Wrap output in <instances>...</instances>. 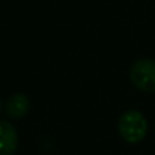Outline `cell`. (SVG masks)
I'll return each instance as SVG.
<instances>
[{"label": "cell", "instance_id": "cell-5", "mask_svg": "<svg viewBox=\"0 0 155 155\" xmlns=\"http://www.w3.org/2000/svg\"><path fill=\"white\" fill-rule=\"evenodd\" d=\"M0 113H2V100H0Z\"/></svg>", "mask_w": 155, "mask_h": 155}, {"label": "cell", "instance_id": "cell-4", "mask_svg": "<svg viewBox=\"0 0 155 155\" xmlns=\"http://www.w3.org/2000/svg\"><path fill=\"white\" fill-rule=\"evenodd\" d=\"M30 110V101L24 94H14L5 104V111L11 119H23Z\"/></svg>", "mask_w": 155, "mask_h": 155}, {"label": "cell", "instance_id": "cell-3", "mask_svg": "<svg viewBox=\"0 0 155 155\" xmlns=\"http://www.w3.org/2000/svg\"><path fill=\"white\" fill-rule=\"evenodd\" d=\"M18 148V133L8 120H0V155H14Z\"/></svg>", "mask_w": 155, "mask_h": 155}, {"label": "cell", "instance_id": "cell-1", "mask_svg": "<svg viewBox=\"0 0 155 155\" xmlns=\"http://www.w3.org/2000/svg\"><path fill=\"white\" fill-rule=\"evenodd\" d=\"M117 130L120 137L131 145L140 143L148 133V120L139 110H127L117 120Z\"/></svg>", "mask_w": 155, "mask_h": 155}, {"label": "cell", "instance_id": "cell-2", "mask_svg": "<svg viewBox=\"0 0 155 155\" xmlns=\"http://www.w3.org/2000/svg\"><path fill=\"white\" fill-rule=\"evenodd\" d=\"M130 80L136 89L154 94L155 92V60L154 59H139L131 65Z\"/></svg>", "mask_w": 155, "mask_h": 155}]
</instances>
